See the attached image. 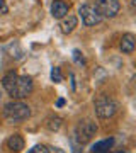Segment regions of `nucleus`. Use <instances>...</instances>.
<instances>
[{"label": "nucleus", "mask_w": 136, "mask_h": 153, "mask_svg": "<svg viewBox=\"0 0 136 153\" xmlns=\"http://www.w3.org/2000/svg\"><path fill=\"white\" fill-rule=\"evenodd\" d=\"M31 116V107L22 100H10L4 105V117L9 123H21Z\"/></svg>", "instance_id": "1"}, {"label": "nucleus", "mask_w": 136, "mask_h": 153, "mask_svg": "<svg viewBox=\"0 0 136 153\" xmlns=\"http://www.w3.org/2000/svg\"><path fill=\"white\" fill-rule=\"evenodd\" d=\"M94 109L99 119H109L117 112V104L114 99H111L106 94H100L95 100H94Z\"/></svg>", "instance_id": "2"}, {"label": "nucleus", "mask_w": 136, "mask_h": 153, "mask_svg": "<svg viewBox=\"0 0 136 153\" xmlns=\"http://www.w3.org/2000/svg\"><path fill=\"white\" fill-rule=\"evenodd\" d=\"M97 134V124L90 119L80 121L75 128V141L78 145H85Z\"/></svg>", "instance_id": "3"}, {"label": "nucleus", "mask_w": 136, "mask_h": 153, "mask_svg": "<svg viewBox=\"0 0 136 153\" xmlns=\"http://www.w3.org/2000/svg\"><path fill=\"white\" fill-rule=\"evenodd\" d=\"M31 92H33V78L27 76V75H22V76H17L16 85L12 87L9 95L14 100H22V99H26Z\"/></svg>", "instance_id": "4"}, {"label": "nucleus", "mask_w": 136, "mask_h": 153, "mask_svg": "<svg viewBox=\"0 0 136 153\" xmlns=\"http://www.w3.org/2000/svg\"><path fill=\"white\" fill-rule=\"evenodd\" d=\"M78 14L82 17V22L85 26H97L102 22L104 17L99 14V10L95 9V5H90V4H83V5L78 9Z\"/></svg>", "instance_id": "5"}, {"label": "nucleus", "mask_w": 136, "mask_h": 153, "mask_svg": "<svg viewBox=\"0 0 136 153\" xmlns=\"http://www.w3.org/2000/svg\"><path fill=\"white\" fill-rule=\"evenodd\" d=\"M95 9L102 17L112 19L119 14L121 10V2L119 0H95Z\"/></svg>", "instance_id": "6"}, {"label": "nucleus", "mask_w": 136, "mask_h": 153, "mask_svg": "<svg viewBox=\"0 0 136 153\" xmlns=\"http://www.w3.org/2000/svg\"><path fill=\"white\" fill-rule=\"evenodd\" d=\"M68 4L63 0H54L53 5H51V14L54 19H63L65 16H68Z\"/></svg>", "instance_id": "7"}, {"label": "nucleus", "mask_w": 136, "mask_h": 153, "mask_svg": "<svg viewBox=\"0 0 136 153\" xmlns=\"http://www.w3.org/2000/svg\"><path fill=\"white\" fill-rule=\"evenodd\" d=\"M24 146H26V143H24V138H22L21 134H12V136H9V140H7V148H9L12 153L22 152Z\"/></svg>", "instance_id": "8"}, {"label": "nucleus", "mask_w": 136, "mask_h": 153, "mask_svg": "<svg viewBox=\"0 0 136 153\" xmlns=\"http://www.w3.org/2000/svg\"><path fill=\"white\" fill-rule=\"evenodd\" d=\"M135 46H136V41H135V36L133 34H124L121 38V43H119V48L124 55H131L135 51Z\"/></svg>", "instance_id": "9"}, {"label": "nucleus", "mask_w": 136, "mask_h": 153, "mask_svg": "<svg viewBox=\"0 0 136 153\" xmlns=\"http://www.w3.org/2000/svg\"><path fill=\"white\" fill-rule=\"evenodd\" d=\"M77 24H78V19H77L75 16H65L63 19H61V33L63 34H70L73 33V29L77 27Z\"/></svg>", "instance_id": "10"}, {"label": "nucleus", "mask_w": 136, "mask_h": 153, "mask_svg": "<svg viewBox=\"0 0 136 153\" xmlns=\"http://www.w3.org/2000/svg\"><path fill=\"white\" fill-rule=\"evenodd\" d=\"M112 145H114V140H112V138H109V140H104V141L95 143L90 150H92V153H107L109 150L112 148Z\"/></svg>", "instance_id": "11"}, {"label": "nucleus", "mask_w": 136, "mask_h": 153, "mask_svg": "<svg viewBox=\"0 0 136 153\" xmlns=\"http://www.w3.org/2000/svg\"><path fill=\"white\" fill-rule=\"evenodd\" d=\"M17 76H19V75H17L16 71H9L7 75H4V78H2V87H4V88L7 90V94L10 92V90H12V87L16 85Z\"/></svg>", "instance_id": "12"}, {"label": "nucleus", "mask_w": 136, "mask_h": 153, "mask_svg": "<svg viewBox=\"0 0 136 153\" xmlns=\"http://www.w3.org/2000/svg\"><path fill=\"white\" fill-rule=\"evenodd\" d=\"M61 117H58V116H51V117H48V121H46V126H48L49 131H58L61 128Z\"/></svg>", "instance_id": "13"}, {"label": "nucleus", "mask_w": 136, "mask_h": 153, "mask_svg": "<svg viewBox=\"0 0 136 153\" xmlns=\"http://www.w3.org/2000/svg\"><path fill=\"white\" fill-rule=\"evenodd\" d=\"M27 153H49V150L44 145H36V146H33Z\"/></svg>", "instance_id": "14"}, {"label": "nucleus", "mask_w": 136, "mask_h": 153, "mask_svg": "<svg viewBox=\"0 0 136 153\" xmlns=\"http://www.w3.org/2000/svg\"><path fill=\"white\" fill-rule=\"evenodd\" d=\"M51 78H53V82H61V71H60V68H53V70H51Z\"/></svg>", "instance_id": "15"}, {"label": "nucleus", "mask_w": 136, "mask_h": 153, "mask_svg": "<svg viewBox=\"0 0 136 153\" xmlns=\"http://www.w3.org/2000/svg\"><path fill=\"white\" fill-rule=\"evenodd\" d=\"M0 14H7V5L4 0H0Z\"/></svg>", "instance_id": "16"}, {"label": "nucleus", "mask_w": 136, "mask_h": 153, "mask_svg": "<svg viewBox=\"0 0 136 153\" xmlns=\"http://www.w3.org/2000/svg\"><path fill=\"white\" fill-rule=\"evenodd\" d=\"M56 105H58V107H61V105H65V99H58V102H56Z\"/></svg>", "instance_id": "17"}, {"label": "nucleus", "mask_w": 136, "mask_h": 153, "mask_svg": "<svg viewBox=\"0 0 136 153\" xmlns=\"http://www.w3.org/2000/svg\"><path fill=\"white\" fill-rule=\"evenodd\" d=\"M112 153H131L129 150H114Z\"/></svg>", "instance_id": "18"}, {"label": "nucleus", "mask_w": 136, "mask_h": 153, "mask_svg": "<svg viewBox=\"0 0 136 153\" xmlns=\"http://www.w3.org/2000/svg\"><path fill=\"white\" fill-rule=\"evenodd\" d=\"M53 153H65L63 150H60V148H53Z\"/></svg>", "instance_id": "19"}, {"label": "nucleus", "mask_w": 136, "mask_h": 153, "mask_svg": "<svg viewBox=\"0 0 136 153\" xmlns=\"http://www.w3.org/2000/svg\"><path fill=\"white\" fill-rule=\"evenodd\" d=\"M131 2H133V4H135V0H131Z\"/></svg>", "instance_id": "20"}]
</instances>
